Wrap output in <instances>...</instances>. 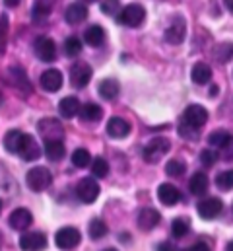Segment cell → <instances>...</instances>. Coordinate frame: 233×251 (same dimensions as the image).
<instances>
[{
    "label": "cell",
    "mask_w": 233,
    "mask_h": 251,
    "mask_svg": "<svg viewBox=\"0 0 233 251\" xmlns=\"http://www.w3.org/2000/svg\"><path fill=\"white\" fill-rule=\"evenodd\" d=\"M53 8H55V0H35V4H33V20L39 22V20L49 18Z\"/></svg>",
    "instance_id": "obj_28"
},
{
    "label": "cell",
    "mask_w": 233,
    "mask_h": 251,
    "mask_svg": "<svg viewBox=\"0 0 233 251\" xmlns=\"http://www.w3.org/2000/svg\"><path fill=\"white\" fill-rule=\"evenodd\" d=\"M82 2H88V4H93V2H97V0H82Z\"/></svg>",
    "instance_id": "obj_48"
},
{
    "label": "cell",
    "mask_w": 233,
    "mask_h": 251,
    "mask_svg": "<svg viewBox=\"0 0 233 251\" xmlns=\"http://www.w3.org/2000/svg\"><path fill=\"white\" fill-rule=\"evenodd\" d=\"M92 162V154L86 148H76L72 152V164L76 168H88V164Z\"/></svg>",
    "instance_id": "obj_32"
},
{
    "label": "cell",
    "mask_w": 233,
    "mask_h": 251,
    "mask_svg": "<svg viewBox=\"0 0 233 251\" xmlns=\"http://www.w3.org/2000/svg\"><path fill=\"white\" fill-rule=\"evenodd\" d=\"M179 134H181L183 138H186V140H196L198 130H194V128H190V126L183 125V123H179Z\"/></svg>",
    "instance_id": "obj_41"
},
{
    "label": "cell",
    "mask_w": 233,
    "mask_h": 251,
    "mask_svg": "<svg viewBox=\"0 0 233 251\" xmlns=\"http://www.w3.org/2000/svg\"><path fill=\"white\" fill-rule=\"evenodd\" d=\"M216 160H218V154H216L214 150H202V152H200V162H202V166L210 168V166L216 164Z\"/></svg>",
    "instance_id": "obj_40"
},
{
    "label": "cell",
    "mask_w": 233,
    "mask_h": 251,
    "mask_svg": "<svg viewBox=\"0 0 233 251\" xmlns=\"http://www.w3.org/2000/svg\"><path fill=\"white\" fill-rule=\"evenodd\" d=\"M25 183H27V187L31 189V191L41 193V191H45L53 183V176H51V172L47 168H33V170L27 172Z\"/></svg>",
    "instance_id": "obj_3"
},
{
    "label": "cell",
    "mask_w": 233,
    "mask_h": 251,
    "mask_svg": "<svg viewBox=\"0 0 233 251\" xmlns=\"http://www.w3.org/2000/svg\"><path fill=\"white\" fill-rule=\"evenodd\" d=\"M107 236V224L101 218H93L90 222V238L92 240H101Z\"/></svg>",
    "instance_id": "obj_31"
},
{
    "label": "cell",
    "mask_w": 233,
    "mask_h": 251,
    "mask_svg": "<svg viewBox=\"0 0 233 251\" xmlns=\"http://www.w3.org/2000/svg\"><path fill=\"white\" fill-rule=\"evenodd\" d=\"M107 134L113 138H124L130 134V123H126L120 117H111L107 123Z\"/></svg>",
    "instance_id": "obj_20"
},
{
    "label": "cell",
    "mask_w": 233,
    "mask_h": 251,
    "mask_svg": "<svg viewBox=\"0 0 233 251\" xmlns=\"http://www.w3.org/2000/svg\"><path fill=\"white\" fill-rule=\"evenodd\" d=\"M188 228H190V222L186 218H175L171 224V232L175 238H185L188 234Z\"/></svg>",
    "instance_id": "obj_33"
},
{
    "label": "cell",
    "mask_w": 233,
    "mask_h": 251,
    "mask_svg": "<svg viewBox=\"0 0 233 251\" xmlns=\"http://www.w3.org/2000/svg\"><path fill=\"white\" fill-rule=\"evenodd\" d=\"M78 115L84 123H95L103 117V109L97 103H86V105H80Z\"/></svg>",
    "instance_id": "obj_22"
},
{
    "label": "cell",
    "mask_w": 233,
    "mask_h": 251,
    "mask_svg": "<svg viewBox=\"0 0 233 251\" xmlns=\"http://www.w3.org/2000/svg\"><path fill=\"white\" fill-rule=\"evenodd\" d=\"M76 195H78V199H80L82 202L92 204V202H95V199L99 197V185H97L95 179L84 177V179L76 185Z\"/></svg>",
    "instance_id": "obj_10"
},
{
    "label": "cell",
    "mask_w": 233,
    "mask_h": 251,
    "mask_svg": "<svg viewBox=\"0 0 233 251\" xmlns=\"http://www.w3.org/2000/svg\"><path fill=\"white\" fill-rule=\"evenodd\" d=\"M92 76H93V70H92V66L88 63L78 61V63L72 64V68H70V84L74 88H86L90 84Z\"/></svg>",
    "instance_id": "obj_6"
},
{
    "label": "cell",
    "mask_w": 233,
    "mask_h": 251,
    "mask_svg": "<svg viewBox=\"0 0 233 251\" xmlns=\"http://www.w3.org/2000/svg\"><path fill=\"white\" fill-rule=\"evenodd\" d=\"M39 82H41V88L45 92H51L53 94V92L60 90V86H62V74H60V70H57V68H49V70H45L41 74Z\"/></svg>",
    "instance_id": "obj_16"
},
{
    "label": "cell",
    "mask_w": 233,
    "mask_h": 251,
    "mask_svg": "<svg viewBox=\"0 0 233 251\" xmlns=\"http://www.w3.org/2000/svg\"><path fill=\"white\" fill-rule=\"evenodd\" d=\"M33 49H35V55H37V59L41 63H53L55 57H57V45H55V41L51 37H45V35L37 37Z\"/></svg>",
    "instance_id": "obj_7"
},
{
    "label": "cell",
    "mask_w": 233,
    "mask_h": 251,
    "mask_svg": "<svg viewBox=\"0 0 233 251\" xmlns=\"http://www.w3.org/2000/svg\"><path fill=\"white\" fill-rule=\"evenodd\" d=\"M99 96L103 98V100H115L116 96H118V92H120V86H118V82H116L115 78H105L101 84H99Z\"/></svg>",
    "instance_id": "obj_27"
},
{
    "label": "cell",
    "mask_w": 233,
    "mask_h": 251,
    "mask_svg": "<svg viewBox=\"0 0 233 251\" xmlns=\"http://www.w3.org/2000/svg\"><path fill=\"white\" fill-rule=\"evenodd\" d=\"M16 154H20V158L25 160V162H33L41 156V146L37 144V140L31 134H23Z\"/></svg>",
    "instance_id": "obj_9"
},
{
    "label": "cell",
    "mask_w": 233,
    "mask_h": 251,
    "mask_svg": "<svg viewBox=\"0 0 233 251\" xmlns=\"http://www.w3.org/2000/svg\"><path fill=\"white\" fill-rule=\"evenodd\" d=\"M2 101H4V98H2V92H0V105H2Z\"/></svg>",
    "instance_id": "obj_49"
},
{
    "label": "cell",
    "mask_w": 233,
    "mask_h": 251,
    "mask_svg": "<svg viewBox=\"0 0 233 251\" xmlns=\"http://www.w3.org/2000/svg\"><path fill=\"white\" fill-rule=\"evenodd\" d=\"M208 94H210V98H214V96H218V86H212Z\"/></svg>",
    "instance_id": "obj_45"
},
{
    "label": "cell",
    "mask_w": 233,
    "mask_h": 251,
    "mask_svg": "<svg viewBox=\"0 0 233 251\" xmlns=\"http://www.w3.org/2000/svg\"><path fill=\"white\" fill-rule=\"evenodd\" d=\"M8 33H10V22H8V16L2 14V16H0V53L6 51V45H8Z\"/></svg>",
    "instance_id": "obj_34"
},
{
    "label": "cell",
    "mask_w": 233,
    "mask_h": 251,
    "mask_svg": "<svg viewBox=\"0 0 233 251\" xmlns=\"http://www.w3.org/2000/svg\"><path fill=\"white\" fill-rule=\"evenodd\" d=\"M84 41H86L90 47H99V45L105 41V31H103V27H99V25H90V27L84 31Z\"/></svg>",
    "instance_id": "obj_25"
},
{
    "label": "cell",
    "mask_w": 233,
    "mask_h": 251,
    "mask_svg": "<svg viewBox=\"0 0 233 251\" xmlns=\"http://www.w3.org/2000/svg\"><path fill=\"white\" fill-rule=\"evenodd\" d=\"M181 123L194 128V130H200L202 126L208 123V111L202 105H188L185 109V113H183Z\"/></svg>",
    "instance_id": "obj_4"
},
{
    "label": "cell",
    "mask_w": 233,
    "mask_h": 251,
    "mask_svg": "<svg viewBox=\"0 0 233 251\" xmlns=\"http://www.w3.org/2000/svg\"><path fill=\"white\" fill-rule=\"evenodd\" d=\"M216 185L222 189V191H232V187H233V174H232V170H228V172H222V174L216 177Z\"/></svg>",
    "instance_id": "obj_38"
},
{
    "label": "cell",
    "mask_w": 233,
    "mask_h": 251,
    "mask_svg": "<svg viewBox=\"0 0 233 251\" xmlns=\"http://www.w3.org/2000/svg\"><path fill=\"white\" fill-rule=\"evenodd\" d=\"M169 148H171V142H169L167 138L156 136V138H152V140L144 146L142 154H144V160H146L148 164H158V162L169 152Z\"/></svg>",
    "instance_id": "obj_1"
},
{
    "label": "cell",
    "mask_w": 233,
    "mask_h": 251,
    "mask_svg": "<svg viewBox=\"0 0 233 251\" xmlns=\"http://www.w3.org/2000/svg\"><path fill=\"white\" fill-rule=\"evenodd\" d=\"M232 142V134L228 130H214L210 136H208V144L214 146V148H224V146H230Z\"/></svg>",
    "instance_id": "obj_29"
},
{
    "label": "cell",
    "mask_w": 233,
    "mask_h": 251,
    "mask_svg": "<svg viewBox=\"0 0 233 251\" xmlns=\"http://www.w3.org/2000/svg\"><path fill=\"white\" fill-rule=\"evenodd\" d=\"M22 136H23L22 130H10V132H6V136H4V148H6L8 152L16 154V152H18V146H20V142H22Z\"/></svg>",
    "instance_id": "obj_30"
},
{
    "label": "cell",
    "mask_w": 233,
    "mask_h": 251,
    "mask_svg": "<svg viewBox=\"0 0 233 251\" xmlns=\"http://www.w3.org/2000/svg\"><path fill=\"white\" fill-rule=\"evenodd\" d=\"M136 222H138V228L140 230H146L148 232V230H152V228H156L160 224V212L156 208H142L138 212Z\"/></svg>",
    "instance_id": "obj_17"
},
{
    "label": "cell",
    "mask_w": 233,
    "mask_h": 251,
    "mask_svg": "<svg viewBox=\"0 0 233 251\" xmlns=\"http://www.w3.org/2000/svg\"><path fill=\"white\" fill-rule=\"evenodd\" d=\"M190 250H192V251H196V250H198V251H208L210 248H208V244H204V242H196V244H194Z\"/></svg>",
    "instance_id": "obj_43"
},
{
    "label": "cell",
    "mask_w": 233,
    "mask_h": 251,
    "mask_svg": "<svg viewBox=\"0 0 233 251\" xmlns=\"http://www.w3.org/2000/svg\"><path fill=\"white\" fill-rule=\"evenodd\" d=\"M64 53H66L68 57H78V55L82 53V43H80V39H78V37H68V39L64 41Z\"/></svg>",
    "instance_id": "obj_36"
},
{
    "label": "cell",
    "mask_w": 233,
    "mask_h": 251,
    "mask_svg": "<svg viewBox=\"0 0 233 251\" xmlns=\"http://www.w3.org/2000/svg\"><path fill=\"white\" fill-rule=\"evenodd\" d=\"M80 232L76 230V228H70V226H66V228H60L57 234H55V244H57V248L60 250H74L78 244H80Z\"/></svg>",
    "instance_id": "obj_11"
},
{
    "label": "cell",
    "mask_w": 233,
    "mask_h": 251,
    "mask_svg": "<svg viewBox=\"0 0 233 251\" xmlns=\"http://www.w3.org/2000/svg\"><path fill=\"white\" fill-rule=\"evenodd\" d=\"M116 20H118V24L126 25V27H138L146 20V10L140 4H128L122 10H118Z\"/></svg>",
    "instance_id": "obj_2"
},
{
    "label": "cell",
    "mask_w": 233,
    "mask_h": 251,
    "mask_svg": "<svg viewBox=\"0 0 233 251\" xmlns=\"http://www.w3.org/2000/svg\"><path fill=\"white\" fill-rule=\"evenodd\" d=\"M190 193L196 195V197H202L208 193V187H210V179L204 172H196L192 177H190Z\"/></svg>",
    "instance_id": "obj_23"
},
{
    "label": "cell",
    "mask_w": 233,
    "mask_h": 251,
    "mask_svg": "<svg viewBox=\"0 0 233 251\" xmlns=\"http://www.w3.org/2000/svg\"><path fill=\"white\" fill-rule=\"evenodd\" d=\"M20 248L23 251H39L47 248V236L41 232H25L20 238Z\"/></svg>",
    "instance_id": "obj_13"
},
{
    "label": "cell",
    "mask_w": 233,
    "mask_h": 251,
    "mask_svg": "<svg viewBox=\"0 0 233 251\" xmlns=\"http://www.w3.org/2000/svg\"><path fill=\"white\" fill-rule=\"evenodd\" d=\"M31 222H33V216H31V212H29L27 208H16V210L10 214V220H8L10 228H14V230H18V232L29 228Z\"/></svg>",
    "instance_id": "obj_15"
},
{
    "label": "cell",
    "mask_w": 233,
    "mask_h": 251,
    "mask_svg": "<svg viewBox=\"0 0 233 251\" xmlns=\"http://www.w3.org/2000/svg\"><path fill=\"white\" fill-rule=\"evenodd\" d=\"M0 210H2V201H0Z\"/></svg>",
    "instance_id": "obj_50"
},
{
    "label": "cell",
    "mask_w": 233,
    "mask_h": 251,
    "mask_svg": "<svg viewBox=\"0 0 233 251\" xmlns=\"http://www.w3.org/2000/svg\"><path fill=\"white\" fill-rule=\"evenodd\" d=\"M220 49H222V55H216L218 63H228L232 59V43H222Z\"/></svg>",
    "instance_id": "obj_42"
},
{
    "label": "cell",
    "mask_w": 233,
    "mask_h": 251,
    "mask_svg": "<svg viewBox=\"0 0 233 251\" xmlns=\"http://www.w3.org/2000/svg\"><path fill=\"white\" fill-rule=\"evenodd\" d=\"M64 18L70 25H76V24H82L86 18H88V8L82 4V2H74L66 8L64 12Z\"/></svg>",
    "instance_id": "obj_19"
},
{
    "label": "cell",
    "mask_w": 233,
    "mask_h": 251,
    "mask_svg": "<svg viewBox=\"0 0 233 251\" xmlns=\"http://www.w3.org/2000/svg\"><path fill=\"white\" fill-rule=\"evenodd\" d=\"M185 35H186V22L183 16L175 14L165 29V41L171 43V45H179L185 41Z\"/></svg>",
    "instance_id": "obj_5"
},
{
    "label": "cell",
    "mask_w": 233,
    "mask_h": 251,
    "mask_svg": "<svg viewBox=\"0 0 233 251\" xmlns=\"http://www.w3.org/2000/svg\"><path fill=\"white\" fill-rule=\"evenodd\" d=\"M6 74H8V82H10L14 88H18L23 96H29V94L33 92L31 82H29V78H27V74H25L23 68H20V66H12V68H8Z\"/></svg>",
    "instance_id": "obj_8"
},
{
    "label": "cell",
    "mask_w": 233,
    "mask_h": 251,
    "mask_svg": "<svg viewBox=\"0 0 233 251\" xmlns=\"http://www.w3.org/2000/svg\"><path fill=\"white\" fill-rule=\"evenodd\" d=\"M4 4L10 6V8H16V6L20 4V0H4Z\"/></svg>",
    "instance_id": "obj_44"
},
{
    "label": "cell",
    "mask_w": 233,
    "mask_h": 251,
    "mask_svg": "<svg viewBox=\"0 0 233 251\" xmlns=\"http://www.w3.org/2000/svg\"><path fill=\"white\" fill-rule=\"evenodd\" d=\"M39 134L43 136V140H62L64 136V128L58 123L57 119H41L39 125H37Z\"/></svg>",
    "instance_id": "obj_12"
},
{
    "label": "cell",
    "mask_w": 233,
    "mask_h": 251,
    "mask_svg": "<svg viewBox=\"0 0 233 251\" xmlns=\"http://www.w3.org/2000/svg\"><path fill=\"white\" fill-rule=\"evenodd\" d=\"M45 156L51 160V162H60L66 154V148H64V142L62 140H45Z\"/></svg>",
    "instance_id": "obj_24"
},
{
    "label": "cell",
    "mask_w": 233,
    "mask_h": 251,
    "mask_svg": "<svg viewBox=\"0 0 233 251\" xmlns=\"http://www.w3.org/2000/svg\"><path fill=\"white\" fill-rule=\"evenodd\" d=\"M224 4H226V6H228V10H230V12H232V10H233V4H232V0H224Z\"/></svg>",
    "instance_id": "obj_46"
},
{
    "label": "cell",
    "mask_w": 233,
    "mask_h": 251,
    "mask_svg": "<svg viewBox=\"0 0 233 251\" xmlns=\"http://www.w3.org/2000/svg\"><path fill=\"white\" fill-rule=\"evenodd\" d=\"M92 172H93L95 177H101V179L107 177V176H109V164H107V160L95 158L93 164H92Z\"/></svg>",
    "instance_id": "obj_37"
},
{
    "label": "cell",
    "mask_w": 233,
    "mask_h": 251,
    "mask_svg": "<svg viewBox=\"0 0 233 251\" xmlns=\"http://www.w3.org/2000/svg\"><path fill=\"white\" fill-rule=\"evenodd\" d=\"M118 10H120L118 0H103V2H101V12H103V14L115 16V14H118Z\"/></svg>",
    "instance_id": "obj_39"
},
{
    "label": "cell",
    "mask_w": 233,
    "mask_h": 251,
    "mask_svg": "<svg viewBox=\"0 0 233 251\" xmlns=\"http://www.w3.org/2000/svg\"><path fill=\"white\" fill-rule=\"evenodd\" d=\"M158 199L165 206H175L181 201V191L175 185H171V183H162L160 189H158Z\"/></svg>",
    "instance_id": "obj_18"
},
{
    "label": "cell",
    "mask_w": 233,
    "mask_h": 251,
    "mask_svg": "<svg viewBox=\"0 0 233 251\" xmlns=\"http://www.w3.org/2000/svg\"><path fill=\"white\" fill-rule=\"evenodd\" d=\"M190 76H192V82L194 84H208L212 80V68L206 63H196L192 66Z\"/></svg>",
    "instance_id": "obj_26"
},
{
    "label": "cell",
    "mask_w": 233,
    "mask_h": 251,
    "mask_svg": "<svg viewBox=\"0 0 233 251\" xmlns=\"http://www.w3.org/2000/svg\"><path fill=\"white\" fill-rule=\"evenodd\" d=\"M58 111H60V115H62L64 119H72V117H76L78 111H80V101H78V98H74V96L62 98L60 103H58Z\"/></svg>",
    "instance_id": "obj_21"
},
{
    "label": "cell",
    "mask_w": 233,
    "mask_h": 251,
    "mask_svg": "<svg viewBox=\"0 0 233 251\" xmlns=\"http://www.w3.org/2000/svg\"><path fill=\"white\" fill-rule=\"evenodd\" d=\"M224 208V202L218 199V197H208L204 201L198 202V214L204 218V220H212L216 218Z\"/></svg>",
    "instance_id": "obj_14"
},
{
    "label": "cell",
    "mask_w": 233,
    "mask_h": 251,
    "mask_svg": "<svg viewBox=\"0 0 233 251\" xmlns=\"http://www.w3.org/2000/svg\"><path fill=\"white\" fill-rule=\"evenodd\" d=\"M185 170H186V164L183 160H169L167 166H165V172L171 177H181L185 174Z\"/></svg>",
    "instance_id": "obj_35"
},
{
    "label": "cell",
    "mask_w": 233,
    "mask_h": 251,
    "mask_svg": "<svg viewBox=\"0 0 233 251\" xmlns=\"http://www.w3.org/2000/svg\"><path fill=\"white\" fill-rule=\"evenodd\" d=\"M158 250H171V246H169V244H162Z\"/></svg>",
    "instance_id": "obj_47"
}]
</instances>
